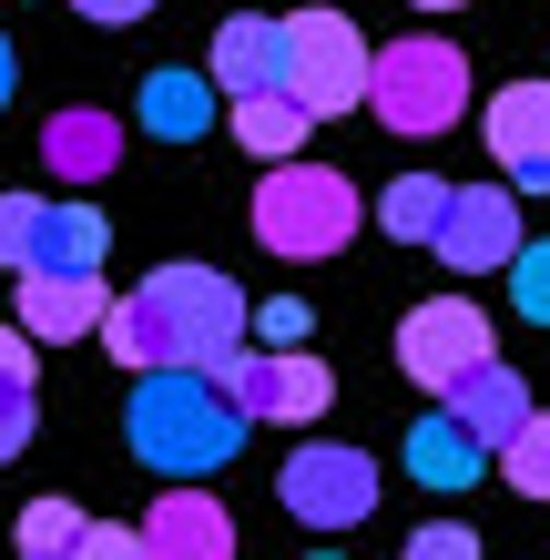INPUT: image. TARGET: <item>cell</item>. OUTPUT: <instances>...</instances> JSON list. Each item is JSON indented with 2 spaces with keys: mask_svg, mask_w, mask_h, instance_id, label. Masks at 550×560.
I'll return each mask as SVG.
<instances>
[{
  "mask_svg": "<svg viewBox=\"0 0 550 560\" xmlns=\"http://www.w3.org/2000/svg\"><path fill=\"white\" fill-rule=\"evenodd\" d=\"M245 326H255V306H245L214 266H153V276L103 316V347L122 357V368L164 377V368H214V357H235Z\"/></svg>",
  "mask_w": 550,
  "mask_h": 560,
  "instance_id": "obj_1",
  "label": "cell"
},
{
  "mask_svg": "<svg viewBox=\"0 0 550 560\" xmlns=\"http://www.w3.org/2000/svg\"><path fill=\"white\" fill-rule=\"evenodd\" d=\"M133 458L143 469H164L174 489H194V479H214L224 458L245 448V408L224 398V387L204 377V368H164V377H143L133 387Z\"/></svg>",
  "mask_w": 550,
  "mask_h": 560,
  "instance_id": "obj_2",
  "label": "cell"
},
{
  "mask_svg": "<svg viewBox=\"0 0 550 560\" xmlns=\"http://www.w3.org/2000/svg\"><path fill=\"white\" fill-rule=\"evenodd\" d=\"M367 113L387 133H408V143L448 133V122L469 113V51L438 42V31H408V42L367 51Z\"/></svg>",
  "mask_w": 550,
  "mask_h": 560,
  "instance_id": "obj_3",
  "label": "cell"
},
{
  "mask_svg": "<svg viewBox=\"0 0 550 560\" xmlns=\"http://www.w3.org/2000/svg\"><path fill=\"white\" fill-rule=\"evenodd\" d=\"M255 235L276 255H296V266H316V255L358 245V184L327 174V163H266V184H255Z\"/></svg>",
  "mask_w": 550,
  "mask_h": 560,
  "instance_id": "obj_4",
  "label": "cell"
},
{
  "mask_svg": "<svg viewBox=\"0 0 550 560\" xmlns=\"http://www.w3.org/2000/svg\"><path fill=\"white\" fill-rule=\"evenodd\" d=\"M204 377L245 408V428H255V418H276V428H316V418L337 408L327 357H306V347H235V357H214Z\"/></svg>",
  "mask_w": 550,
  "mask_h": 560,
  "instance_id": "obj_5",
  "label": "cell"
},
{
  "mask_svg": "<svg viewBox=\"0 0 550 560\" xmlns=\"http://www.w3.org/2000/svg\"><path fill=\"white\" fill-rule=\"evenodd\" d=\"M285 92L306 103V122L367 103V42H358V21H347V11L306 0V11L285 21Z\"/></svg>",
  "mask_w": 550,
  "mask_h": 560,
  "instance_id": "obj_6",
  "label": "cell"
},
{
  "mask_svg": "<svg viewBox=\"0 0 550 560\" xmlns=\"http://www.w3.org/2000/svg\"><path fill=\"white\" fill-rule=\"evenodd\" d=\"M285 510H296L306 530H358L377 510V458L347 448V439H306L285 458Z\"/></svg>",
  "mask_w": 550,
  "mask_h": 560,
  "instance_id": "obj_7",
  "label": "cell"
},
{
  "mask_svg": "<svg viewBox=\"0 0 550 560\" xmlns=\"http://www.w3.org/2000/svg\"><path fill=\"white\" fill-rule=\"evenodd\" d=\"M398 368L418 377V387H459L469 368H490V316L469 306V295H438V306H408V326H398Z\"/></svg>",
  "mask_w": 550,
  "mask_h": 560,
  "instance_id": "obj_8",
  "label": "cell"
},
{
  "mask_svg": "<svg viewBox=\"0 0 550 560\" xmlns=\"http://www.w3.org/2000/svg\"><path fill=\"white\" fill-rule=\"evenodd\" d=\"M520 194L510 184H459L448 194V224H438V266H459V276H510V255H520Z\"/></svg>",
  "mask_w": 550,
  "mask_h": 560,
  "instance_id": "obj_9",
  "label": "cell"
},
{
  "mask_svg": "<svg viewBox=\"0 0 550 560\" xmlns=\"http://www.w3.org/2000/svg\"><path fill=\"white\" fill-rule=\"evenodd\" d=\"M204 82L224 92V103L285 92V21H266V11H235V21L214 31V61H204Z\"/></svg>",
  "mask_w": 550,
  "mask_h": 560,
  "instance_id": "obj_10",
  "label": "cell"
},
{
  "mask_svg": "<svg viewBox=\"0 0 550 560\" xmlns=\"http://www.w3.org/2000/svg\"><path fill=\"white\" fill-rule=\"evenodd\" d=\"M490 153H500V174L520 194L550 184V82H510L490 103Z\"/></svg>",
  "mask_w": 550,
  "mask_h": 560,
  "instance_id": "obj_11",
  "label": "cell"
},
{
  "mask_svg": "<svg viewBox=\"0 0 550 560\" xmlns=\"http://www.w3.org/2000/svg\"><path fill=\"white\" fill-rule=\"evenodd\" d=\"M143 550L153 560H235V510L204 500V489H164L143 520Z\"/></svg>",
  "mask_w": 550,
  "mask_h": 560,
  "instance_id": "obj_12",
  "label": "cell"
},
{
  "mask_svg": "<svg viewBox=\"0 0 550 560\" xmlns=\"http://www.w3.org/2000/svg\"><path fill=\"white\" fill-rule=\"evenodd\" d=\"M103 316H113L103 276H21V337L61 347V337H92Z\"/></svg>",
  "mask_w": 550,
  "mask_h": 560,
  "instance_id": "obj_13",
  "label": "cell"
},
{
  "mask_svg": "<svg viewBox=\"0 0 550 560\" xmlns=\"http://www.w3.org/2000/svg\"><path fill=\"white\" fill-rule=\"evenodd\" d=\"M448 418H459L479 448H510V439L530 428V387H520V377H510L500 357H490V368H469L459 387H448Z\"/></svg>",
  "mask_w": 550,
  "mask_h": 560,
  "instance_id": "obj_14",
  "label": "cell"
},
{
  "mask_svg": "<svg viewBox=\"0 0 550 560\" xmlns=\"http://www.w3.org/2000/svg\"><path fill=\"white\" fill-rule=\"evenodd\" d=\"M42 163H51V174L61 184H113V163H122V122L113 113H51L42 122Z\"/></svg>",
  "mask_w": 550,
  "mask_h": 560,
  "instance_id": "obj_15",
  "label": "cell"
},
{
  "mask_svg": "<svg viewBox=\"0 0 550 560\" xmlns=\"http://www.w3.org/2000/svg\"><path fill=\"white\" fill-rule=\"evenodd\" d=\"M479 469H490V448H479V439H469V428L448 418V408L408 428V479H429V489H469Z\"/></svg>",
  "mask_w": 550,
  "mask_h": 560,
  "instance_id": "obj_16",
  "label": "cell"
},
{
  "mask_svg": "<svg viewBox=\"0 0 550 560\" xmlns=\"http://www.w3.org/2000/svg\"><path fill=\"white\" fill-rule=\"evenodd\" d=\"M214 103H224V92H214L204 72H153V82H143V133H153V143H204Z\"/></svg>",
  "mask_w": 550,
  "mask_h": 560,
  "instance_id": "obj_17",
  "label": "cell"
},
{
  "mask_svg": "<svg viewBox=\"0 0 550 560\" xmlns=\"http://www.w3.org/2000/svg\"><path fill=\"white\" fill-rule=\"evenodd\" d=\"M235 143H245L255 163H296V143H306V103H296V92H255V103H235Z\"/></svg>",
  "mask_w": 550,
  "mask_h": 560,
  "instance_id": "obj_18",
  "label": "cell"
},
{
  "mask_svg": "<svg viewBox=\"0 0 550 560\" xmlns=\"http://www.w3.org/2000/svg\"><path fill=\"white\" fill-rule=\"evenodd\" d=\"M448 194H459V184H438V174H398V184L377 194V224H387L398 245H438V224H448Z\"/></svg>",
  "mask_w": 550,
  "mask_h": 560,
  "instance_id": "obj_19",
  "label": "cell"
},
{
  "mask_svg": "<svg viewBox=\"0 0 550 560\" xmlns=\"http://www.w3.org/2000/svg\"><path fill=\"white\" fill-rule=\"evenodd\" d=\"M31 276H103V214H92V205H51L42 266H31Z\"/></svg>",
  "mask_w": 550,
  "mask_h": 560,
  "instance_id": "obj_20",
  "label": "cell"
},
{
  "mask_svg": "<svg viewBox=\"0 0 550 560\" xmlns=\"http://www.w3.org/2000/svg\"><path fill=\"white\" fill-rule=\"evenodd\" d=\"M31 439V337L0 326V458H21Z\"/></svg>",
  "mask_w": 550,
  "mask_h": 560,
  "instance_id": "obj_21",
  "label": "cell"
},
{
  "mask_svg": "<svg viewBox=\"0 0 550 560\" xmlns=\"http://www.w3.org/2000/svg\"><path fill=\"white\" fill-rule=\"evenodd\" d=\"M82 530H92V520H82L72 500H31V510H21V560H72Z\"/></svg>",
  "mask_w": 550,
  "mask_h": 560,
  "instance_id": "obj_22",
  "label": "cell"
},
{
  "mask_svg": "<svg viewBox=\"0 0 550 560\" xmlns=\"http://www.w3.org/2000/svg\"><path fill=\"white\" fill-rule=\"evenodd\" d=\"M42 224H51L42 194H0V266H11V276L42 266Z\"/></svg>",
  "mask_w": 550,
  "mask_h": 560,
  "instance_id": "obj_23",
  "label": "cell"
},
{
  "mask_svg": "<svg viewBox=\"0 0 550 560\" xmlns=\"http://www.w3.org/2000/svg\"><path fill=\"white\" fill-rule=\"evenodd\" d=\"M500 479L520 489V500H550V408H530V428L500 448Z\"/></svg>",
  "mask_w": 550,
  "mask_h": 560,
  "instance_id": "obj_24",
  "label": "cell"
},
{
  "mask_svg": "<svg viewBox=\"0 0 550 560\" xmlns=\"http://www.w3.org/2000/svg\"><path fill=\"white\" fill-rule=\"evenodd\" d=\"M510 295H520L530 326H550V235H530L520 255H510Z\"/></svg>",
  "mask_w": 550,
  "mask_h": 560,
  "instance_id": "obj_25",
  "label": "cell"
},
{
  "mask_svg": "<svg viewBox=\"0 0 550 560\" xmlns=\"http://www.w3.org/2000/svg\"><path fill=\"white\" fill-rule=\"evenodd\" d=\"M408 560H479V530H459V520H429V530L408 540Z\"/></svg>",
  "mask_w": 550,
  "mask_h": 560,
  "instance_id": "obj_26",
  "label": "cell"
},
{
  "mask_svg": "<svg viewBox=\"0 0 550 560\" xmlns=\"http://www.w3.org/2000/svg\"><path fill=\"white\" fill-rule=\"evenodd\" d=\"M306 326H316V316L296 306V295H266V306H255V337H266V347H296Z\"/></svg>",
  "mask_w": 550,
  "mask_h": 560,
  "instance_id": "obj_27",
  "label": "cell"
},
{
  "mask_svg": "<svg viewBox=\"0 0 550 560\" xmlns=\"http://www.w3.org/2000/svg\"><path fill=\"white\" fill-rule=\"evenodd\" d=\"M72 560H153V550H143V530H113V520H92Z\"/></svg>",
  "mask_w": 550,
  "mask_h": 560,
  "instance_id": "obj_28",
  "label": "cell"
},
{
  "mask_svg": "<svg viewBox=\"0 0 550 560\" xmlns=\"http://www.w3.org/2000/svg\"><path fill=\"white\" fill-rule=\"evenodd\" d=\"M72 11H82V21H103V31H133L153 0H72Z\"/></svg>",
  "mask_w": 550,
  "mask_h": 560,
  "instance_id": "obj_29",
  "label": "cell"
},
{
  "mask_svg": "<svg viewBox=\"0 0 550 560\" xmlns=\"http://www.w3.org/2000/svg\"><path fill=\"white\" fill-rule=\"evenodd\" d=\"M0 103H11V42H0Z\"/></svg>",
  "mask_w": 550,
  "mask_h": 560,
  "instance_id": "obj_30",
  "label": "cell"
},
{
  "mask_svg": "<svg viewBox=\"0 0 550 560\" xmlns=\"http://www.w3.org/2000/svg\"><path fill=\"white\" fill-rule=\"evenodd\" d=\"M408 11H459V0H408Z\"/></svg>",
  "mask_w": 550,
  "mask_h": 560,
  "instance_id": "obj_31",
  "label": "cell"
},
{
  "mask_svg": "<svg viewBox=\"0 0 550 560\" xmlns=\"http://www.w3.org/2000/svg\"><path fill=\"white\" fill-rule=\"evenodd\" d=\"M316 560H337V550H316Z\"/></svg>",
  "mask_w": 550,
  "mask_h": 560,
  "instance_id": "obj_32",
  "label": "cell"
}]
</instances>
